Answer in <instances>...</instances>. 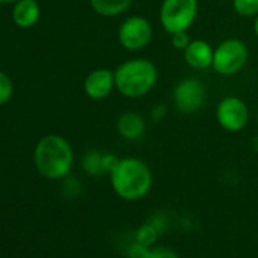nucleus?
<instances>
[{"mask_svg":"<svg viewBox=\"0 0 258 258\" xmlns=\"http://www.w3.org/2000/svg\"><path fill=\"white\" fill-rule=\"evenodd\" d=\"M109 175L114 191L126 201L142 199L152 187V172L149 166L134 157L118 158V163Z\"/></svg>","mask_w":258,"mask_h":258,"instance_id":"nucleus-1","label":"nucleus"},{"mask_svg":"<svg viewBox=\"0 0 258 258\" xmlns=\"http://www.w3.org/2000/svg\"><path fill=\"white\" fill-rule=\"evenodd\" d=\"M115 90L129 99L146 96L157 84L158 70L146 58H134L121 62L114 70Z\"/></svg>","mask_w":258,"mask_h":258,"instance_id":"nucleus-2","label":"nucleus"},{"mask_svg":"<svg viewBox=\"0 0 258 258\" xmlns=\"http://www.w3.org/2000/svg\"><path fill=\"white\" fill-rule=\"evenodd\" d=\"M34 160L40 175L47 179H59L72 170L73 151L66 139L50 134L38 142Z\"/></svg>","mask_w":258,"mask_h":258,"instance_id":"nucleus-3","label":"nucleus"},{"mask_svg":"<svg viewBox=\"0 0 258 258\" xmlns=\"http://www.w3.org/2000/svg\"><path fill=\"white\" fill-rule=\"evenodd\" d=\"M196 17L198 0H163L160 7V23L170 35L188 31Z\"/></svg>","mask_w":258,"mask_h":258,"instance_id":"nucleus-4","label":"nucleus"},{"mask_svg":"<svg viewBox=\"0 0 258 258\" xmlns=\"http://www.w3.org/2000/svg\"><path fill=\"white\" fill-rule=\"evenodd\" d=\"M247 62V46L238 38L223 40L213 56V69L222 76H232L238 73Z\"/></svg>","mask_w":258,"mask_h":258,"instance_id":"nucleus-5","label":"nucleus"},{"mask_svg":"<svg viewBox=\"0 0 258 258\" xmlns=\"http://www.w3.org/2000/svg\"><path fill=\"white\" fill-rule=\"evenodd\" d=\"M154 31L148 19L142 16L127 17L118 28L117 38L121 47L129 52H137L145 49L152 40Z\"/></svg>","mask_w":258,"mask_h":258,"instance_id":"nucleus-6","label":"nucleus"},{"mask_svg":"<svg viewBox=\"0 0 258 258\" xmlns=\"http://www.w3.org/2000/svg\"><path fill=\"white\" fill-rule=\"evenodd\" d=\"M216 120L225 131L238 133L247 124V120H249L247 105L240 97L226 96L217 103Z\"/></svg>","mask_w":258,"mask_h":258,"instance_id":"nucleus-7","label":"nucleus"},{"mask_svg":"<svg viewBox=\"0 0 258 258\" xmlns=\"http://www.w3.org/2000/svg\"><path fill=\"white\" fill-rule=\"evenodd\" d=\"M205 85L196 78L181 79L173 88L175 105L184 114H193L199 111L205 102Z\"/></svg>","mask_w":258,"mask_h":258,"instance_id":"nucleus-8","label":"nucleus"},{"mask_svg":"<svg viewBox=\"0 0 258 258\" xmlns=\"http://www.w3.org/2000/svg\"><path fill=\"white\" fill-rule=\"evenodd\" d=\"M114 88H115L114 72L108 69H96L84 81L85 94L93 100L106 99Z\"/></svg>","mask_w":258,"mask_h":258,"instance_id":"nucleus-9","label":"nucleus"},{"mask_svg":"<svg viewBox=\"0 0 258 258\" xmlns=\"http://www.w3.org/2000/svg\"><path fill=\"white\" fill-rule=\"evenodd\" d=\"M214 49L205 40H191L184 49V59L188 67L195 70H207L213 67Z\"/></svg>","mask_w":258,"mask_h":258,"instance_id":"nucleus-10","label":"nucleus"},{"mask_svg":"<svg viewBox=\"0 0 258 258\" xmlns=\"http://www.w3.org/2000/svg\"><path fill=\"white\" fill-rule=\"evenodd\" d=\"M146 131L145 118L137 112H124L117 120V133L121 139L134 142L143 137Z\"/></svg>","mask_w":258,"mask_h":258,"instance_id":"nucleus-11","label":"nucleus"},{"mask_svg":"<svg viewBox=\"0 0 258 258\" xmlns=\"http://www.w3.org/2000/svg\"><path fill=\"white\" fill-rule=\"evenodd\" d=\"M40 19V7L35 0H19L13 10V20L19 28L29 29Z\"/></svg>","mask_w":258,"mask_h":258,"instance_id":"nucleus-12","label":"nucleus"},{"mask_svg":"<svg viewBox=\"0 0 258 258\" xmlns=\"http://www.w3.org/2000/svg\"><path fill=\"white\" fill-rule=\"evenodd\" d=\"M90 4L99 16L117 17L131 7L133 0H90Z\"/></svg>","mask_w":258,"mask_h":258,"instance_id":"nucleus-13","label":"nucleus"},{"mask_svg":"<svg viewBox=\"0 0 258 258\" xmlns=\"http://www.w3.org/2000/svg\"><path fill=\"white\" fill-rule=\"evenodd\" d=\"M232 8L240 17H256L258 16V0H232Z\"/></svg>","mask_w":258,"mask_h":258,"instance_id":"nucleus-14","label":"nucleus"},{"mask_svg":"<svg viewBox=\"0 0 258 258\" xmlns=\"http://www.w3.org/2000/svg\"><path fill=\"white\" fill-rule=\"evenodd\" d=\"M84 169L91 175H100L105 173L103 169V155L97 152H90L84 157Z\"/></svg>","mask_w":258,"mask_h":258,"instance_id":"nucleus-15","label":"nucleus"},{"mask_svg":"<svg viewBox=\"0 0 258 258\" xmlns=\"http://www.w3.org/2000/svg\"><path fill=\"white\" fill-rule=\"evenodd\" d=\"M157 238V229L151 225H143L137 231V243H142L145 246H151Z\"/></svg>","mask_w":258,"mask_h":258,"instance_id":"nucleus-16","label":"nucleus"},{"mask_svg":"<svg viewBox=\"0 0 258 258\" xmlns=\"http://www.w3.org/2000/svg\"><path fill=\"white\" fill-rule=\"evenodd\" d=\"M11 96H13V82L8 78V75L0 72V105L8 102Z\"/></svg>","mask_w":258,"mask_h":258,"instance_id":"nucleus-17","label":"nucleus"},{"mask_svg":"<svg viewBox=\"0 0 258 258\" xmlns=\"http://www.w3.org/2000/svg\"><path fill=\"white\" fill-rule=\"evenodd\" d=\"M151 249L149 246H145L142 243H136L133 244L131 247H129V258H151Z\"/></svg>","mask_w":258,"mask_h":258,"instance_id":"nucleus-18","label":"nucleus"},{"mask_svg":"<svg viewBox=\"0 0 258 258\" xmlns=\"http://www.w3.org/2000/svg\"><path fill=\"white\" fill-rule=\"evenodd\" d=\"M190 41H191V40H190L187 31L172 34V46H173L175 49H178V50H182V52H184V49L190 44Z\"/></svg>","mask_w":258,"mask_h":258,"instance_id":"nucleus-19","label":"nucleus"},{"mask_svg":"<svg viewBox=\"0 0 258 258\" xmlns=\"http://www.w3.org/2000/svg\"><path fill=\"white\" fill-rule=\"evenodd\" d=\"M151 258H179L178 253L175 250H172L170 247L166 246H160L157 249H154L151 252Z\"/></svg>","mask_w":258,"mask_h":258,"instance_id":"nucleus-20","label":"nucleus"},{"mask_svg":"<svg viewBox=\"0 0 258 258\" xmlns=\"http://www.w3.org/2000/svg\"><path fill=\"white\" fill-rule=\"evenodd\" d=\"M253 32H255V35H256V38H258V16H256L255 20H253Z\"/></svg>","mask_w":258,"mask_h":258,"instance_id":"nucleus-21","label":"nucleus"},{"mask_svg":"<svg viewBox=\"0 0 258 258\" xmlns=\"http://www.w3.org/2000/svg\"><path fill=\"white\" fill-rule=\"evenodd\" d=\"M19 2V0H0V5H7V4H14Z\"/></svg>","mask_w":258,"mask_h":258,"instance_id":"nucleus-22","label":"nucleus"}]
</instances>
